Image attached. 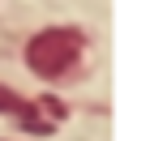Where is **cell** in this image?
Segmentation results:
<instances>
[{"instance_id": "obj_1", "label": "cell", "mask_w": 150, "mask_h": 141, "mask_svg": "<svg viewBox=\"0 0 150 141\" xmlns=\"http://www.w3.org/2000/svg\"><path fill=\"white\" fill-rule=\"evenodd\" d=\"M81 56V34L77 30H43L26 43V64L39 77H60L73 60Z\"/></svg>"}, {"instance_id": "obj_2", "label": "cell", "mask_w": 150, "mask_h": 141, "mask_svg": "<svg viewBox=\"0 0 150 141\" xmlns=\"http://www.w3.org/2000/svg\"><path fill=\"white\" fill-rule=\"evenodd\" d=\"M0 111H13V116H22V120H26V128H47V124H39L35 107H26L22 98L9 90V86H0Z\"/></svg>"}]
</instances>
